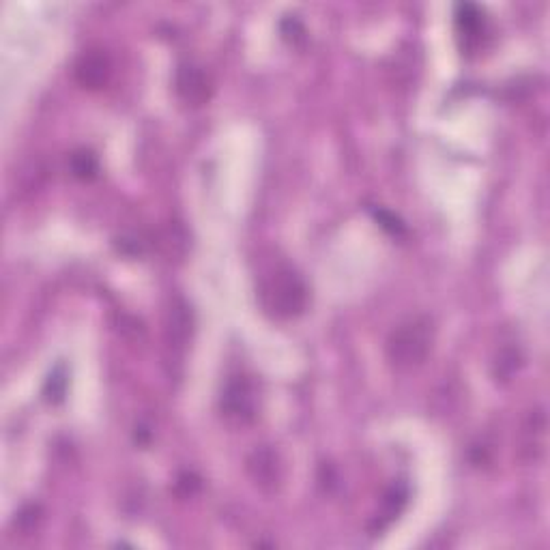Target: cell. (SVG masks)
<instances>
[{"label": "cell", "instance_id": "cell-1", "mask_svg": "<svg viewBox=\"0 0 550 550\" xmlns=\"http://www.w3.org/2000/svg\"><path fill=\"white\" fill-rule=\"evenodd\" d=\"M258 299L269 316L288 321L304 314L310 301V290L293 267H278L261 282Z\"/></svg>", "mask_w": 550, "mask_h": 550}, {"label": "cell", "instance_id": "cell-2", "mask_svg": "<svg viewBox=\"0 0 550 550\" xmlns=\"http://www.w3.org/2000/svg\"><path fill=\"white\" fill-rule=\"evenodd\" d=\"M434 344V322L428 316H415L398 325L387 338V359L391 368L407 372L428 359Z\"/></svg>", "mask_w": 550, "mask_h": 550}, {"label": "cell", "instance_id": "cell-3", "mask_svg": "<svg viewBox=\"0 0 550 550\" xmlns=\"http://www.w3.org/2000/svg\"><path fill=\"white\" fill-rule=\"evenodd\" d=\"M219 411L230 424L245 425L256 419L258 413V393L254 382L247 376H233L224 385L219 396Z\"/></svg>", "mask_w": 550, "mask_h": 550}, {"label": "cell", "instance_id": "cell-4", "mask_svg": "<svg viewBox=\"0 0 550 550\" xmlns=\"http://www.w3.org/2000/svg\"><path fill=\"white\" fill-rule=\"evenodd\" d=\"M247 476L252 477L254 486L261 488L262 493H278L284 482V467L278 451H273L267 445L256 447L250 458H247Z\"/></svg>", "mask_w": 550, "mask_h": 550}, {"label": "cell", "instance_id": "cell-5", "mask_svg": "<svg viewBox=\"0 0 550 550\" xmlns=\"http://www.w3.org/2000/svg\"><path fill=\"white\" fill-rule=\"evenodd\" d=\"M175 89L183 104L192 107L204 106L213 95V82L211 78H209V73H204L202 67L192 63L181 64V67L176 69Z\"/></svg>", "mask_w": 550, "mask_h": 550}, {"label": "cell", "instance_id": "cell-6", "mask_svg": "<svg viewBox=\"0 0 550 550\" xmlns=\"http://www.w3.org/2000/svg\"><path fill=\"white\" fill-rule=\"evenodd\" d=\"M73 73L75 82L82 86L84 90H101L106 89L112 78V61L106 50L90 47V50L80 54Z\"/></svg>", "mask_w": 550, "mask_h": 550}, {"label": "cell", "instance_id": "cell-7", "mask_svg": "<svg viewBox=\"0 0 550 550\" xmlns=\"http://www.w3.org/2000/svg\"><path fill=\"white\" fill-rule=\"evenodd\" d=\"M456 32L460 47L465 52H476L482 46L484 35H486V18L484 11L473 3L456 4Z\"/></svg>", "mask_w": 550, "mask_h": 550}, {"label": "cell", "instance_id": "cell-8", "mask_svg": "<svg viewBox=\"0 0 550 550\" xmlns=\"http://www.w3.org/2000/svg\"><path fill=\"white\" fill-rule=\"evenodd\" d=\"M69 170L75 179L93 181L99 175V159L90 149H78L69 158Z\"/></svg>", "mask_w": 550, "mask_h": 550}, {"label": "cell", "instance_id": "cell-9", "mask_svg": "<svg viewBox=\"0 0 550 550\" xmlns=\"http://www.w3.org/2000/svg\"><path fill=\"white\" fill-rule=\"evenodd\" d=\"M408 501V488L404 484H393V486L385 493V499H382V525L390 522L393 519H398V514L404 510Z\"/></svg>", "mask_w": 550, "mask_h": 550}, {"label": "cell", "instance_id": "cell-10", "mask_svg": "<svg viewBox=\"0 0 550 550\" xmlns=\"http://www.w3.org/2000/svg\"><path fill=\"white\" fill-rule=\"evenodd\" d=\"M64 391H67V374H64L63 365H58V368L50 374V379H47L43 393H46L47 402L58 404L64 400Z\"/></svg>", "mask_w": 550, "mask_h": 550}, {"label": "cell", "instance_id": "cell-11", "mask_svg": "<svg viewBox=\"0 0 550 550\" xmlns=\"http://www.w3.org/2000/svg\"><path fill=\"white\" fill-rule=\"evenodd\" d=\"M372 213H374V219L381 224V228H385L390 235L402 236L404 233H407L402 219L396 218V215H393L391 211H385V209H374Z\"/></svg>", "mask_w": 550, "mask_h": 550}, {"label": "cell", "instance_id": "cell-12", "mask_svg": "<svg viewBox=\"0 0 550 550\" xmlns=\"http://www.w3.org/2000/svg\"><path fill=\"white\" fill-rule=\"evenodd\" d=\"M279 30H282L284 39L293 43V46L305 39V29L304 24L296 20V15H286V20H282V24H279Z\"/></svg>", "mask_w": 550, "mask_h": 550}, {"label": "cell", "instance_id": "cell-13", "mask_svg": "<svg viewBox=\"0 0 550 550\" xmlns=\"http://www.w3.org/2000/svg\"><path fill=\"white\" fill-rule=\"evenodd\" d=\"M18 520H20V525L24 527L26 531L32 529V527L37 525V520H39V508L30 505V508H26L24 511H21V514L18 516Z\"/></svg>", "mask_w": 550, "mask_h": 550}, {"label": "cell", "instance_id": "cell-14", "mask_svg": "<svg viewBox=\"0 0 550 550\" xmlns=\"http://www.w3.org/2000/svg\"><path fill=\"white\" fill-rule=\"evenodd\" d=\"M172 322H176V325H190V321H187V314H185V305L183 307H175V318H172ZM172 329V333H175L176 338H183L185 339L187 338V331H183V333H179V327H170Z\"/></svg>", "mask_w": 550, "mask_h": 550}]
</instances>
